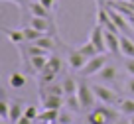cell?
<instances>
[{
	"instance_id": "6da1fadb",
	"label": "cell",
	"mask_w": 134,
	"mask_h": 124,
	"mask_svg": "<svg viewBox=\"0 0 134 124\" xmlns=\"http://www.w3.org/2000/svg\"><path fill=\"white\" fill-rule=\"evenodd\" d=\"M120 110L118 106H113V104H105L100 103L97 106H93L87 114V122L89 124H114L118 118H120Z\"/></svg>"
},
{
	"instance_id": "7a4b0ae2",
	"label": "cell",
	"mask_w": 134,
	"mask_h": 124,
	"mask_svg": "<svg viewBox=\"0 0 134 124\" xmlns=\"http://www.w3.org/2000/svg\"><path fill=\"white\" fill-rule=\"evenodd\" d=\"M93 91H95L97 100H99V103L113 104V106H116V104L120 103V97H118V93L114 91V89H110V87H107V85H103V83H93Z\"/></svg>"
},
{
	"instance_id": "3957f363",
	"label": "cell",
	"mask_w": 134,
	"mask_h": 124,
	"mask_svg": "<svg viewBox=\"0 0 134 124\" xmlns=\"http://www.w3.org/2000/svg\"><path fill=\"white\" fill-rule=\"evenodd\" d=\"M77 97H79V100H81V108H83V110H91V108L97 106V103H99L95 91H93V85H89V83H85V81H79Z\"/></svg>"
},
{
	"instance_id": "277c9868",
	"label": "cell",
	"mask_w": 134,
	"mask_h": 124,
	"mask_svg": "<svg viewBox=\"0 0 134 124\" xmlns=\"http://www.w3.org/2000/svg\"><path fill=\"white\" fill-rule=\"evenodd\" d=\"M107 63H109V55H107V53H99V55H95V57L89 59L87 65L79 71V75H81V77H93V75H97Z\"/></svg>"
},
{
	"instance_id": "5b68a950",
	"label": "cell",
	"mask_w": 134,
	"mask_h": 124,
	"mask_svg": "<svg viewBox=\"0 0 134 124\" xmlns=\"http://www.w3.org/2000/svg\"><path fill=\"white\" fill-rule=\"evenodd\" d=\"M89 40L95 43V47L99 49V53H109L107 51V40H105V28L100 24H95V28L89 33Z\"/></svg>"
},
{
	"instance_id": "8992f818",
	"label": "cell",
	"mask_w": 134,
	"mask_h": 124,
	"mask_svg": "<svg viewBox=\"0 0 134 124\" xmlns=\"http://www.w3.org/2000/svg\"><path fill=\"white\" fill-rule=\"evenodd\" d=\"M87 61H89V57H85L77 47H69V51H67V63H69V67L73 71H81L87 65Z\"/></svg>"
},
{
	"instance_id": "52a82bcc",
	"label": "cell",
	"mask_w": 134,
	"mask_h": 124,
	"mask_svg": "<svg viewBox=\"0 0 134 124\" xmlns=\"http://www.w3.org/2000/svg\"><path fill=\"white\" fill-rule=\"evenodd\" d=\"M97 79H99V83H116L118 81V67L114 63H107L97 73Z\"/></svg>"
},
{
	"instance_id": "ba28073f",
	"label": "cell",
	"mask_w": 134,
	"mask_h": 124,
	"mask_svg": "<svg viewBox=\"0 0 134 124\" xmlns=\"http://www.w3.org/2000/svg\"><path fill=\"white\" fill-rule=\"evenodd\" d=\"M105 40H107V51L109 53H113V55L120 53V33L105 30Z\"/></svg>"
},
{
	"instance_id": "9c48e42d",
	"label": "cell",
	"mask_w": 134,
	"mask_h": 124,
	"mask_svg": "<svg viewBox=\"0 0 134 124\" xmlns=\"http://www.w3.org/2000/svg\"><path fill=\"white\" fill-rule=\"evenodd\" d=\"M40 103L43 108H61L65 106L63 95H40Z\"/></svg>"
},
{
	"instance_id": "30bf717a",
	"label": "cell",
	"mask_w": 134,
	"mask_h": 124,
	"mask_svg": "<svg viewBox=\"0 0 134 124\" xmlns=\"http://www.w3.org/2000/svg\"><path fill=\"white\" fill-rule=\"evenodd\" d=\"M34 43H38L40 47H43L46 51H53L55 46H57V37L55 36H49V33H43L40 40H36Z\"/></svg>"
},
{
	"instance_id": "8fae6325",
	"label": "cell",
	"mask_w": 134,
	"mask_h": 124,
	"mask_svg": "<svg viewBox=\"0 0 134 124\" xmlns=\"http://www.w3.org/2000/svg\"><path fill=\"white\" fill-rule=\"evenodd\" d=\"M120 55L122 57H134V40L120 33Z\"/></svg>"
},
{
	"instance_id": "7c38bea8",
	"label": "cell",
	"mask_w": 134,
	"mask_h": 124,
	"mask_svg": "<svg viewBox=\"0 0 134 124\" xmlns=\"http://www.w3.org/2000/svg\"><path fill=\"white\" fill-rule=\"evenodd\" d=\"M24 108H26V106L20 103V100H14V103L10 104V116H8V120H10L12 124H16L18 120L24 116Z\"/></svg>"
},
{
	"instance_id": "4fadbf2b",
	"label": "cell",
	"mask_w": 134,
	"mask_h": 124,
	"mask_svg": "<svg viewBox=\"0 0 134 124\" xmlns=\"http://www.w3.org/2000/svg\"><path fill=\"white\" fill-rule=\"evenodd\" d=\"M47 61H49V55H32L28 63L34 67L36 73H40V71H43L47 67Z\"/></svg>"
},
{
	"instance_id": "5bb4252c",
	"label": "cell",
	"mask_w": 134,
	"mask_h": 124,
	"mask_svg": "<svg viewBox=\"0 0 134 124\" xmlns=\"http://www.w3.org/2000/svg\"><path fill=\"white\" fill-rule=\"evenodd\" d=\"M40 95H63L65 97V93H63L61 83H47V85L40 87Z\"/></svg>"
},
{
	"instance_id": "9a60e30c",
	"label": "cell",
	"mask_w": 134,
	"mask_h": 124,
	"mask_svg": "<svg viewBox=\"0 0 134 124\" xmlns=\"http://www.w3.org/2000/svg\"><path fill=\"white\" fill-rule=\"evenodd\" d=\"M59 108H43L42 112H40V116H38V120L40 122H47V124H51L53 120H57L59 118Z\"/></svg>"
},
{
	"instance_id": "2e32d148",
	"label": "cell",
	"mask_w": 134,
	"mask_h": 124,
	"mask_svg": "<svg viewBox=\"0 0 134 124\" xmlns=\"http://www.w3.org/2000/svg\"><path fill=\"white\" fill-rule=\"evenodd\" d=\"M61 85H63V93H65V97H69V95H77L79 83H77L73 77H63V79H61Z\"/></svg>"
},
{
	"instance_id": "e0dca14e",
	"label": "cell",
	"mask_w": 134,
	"mask_h": 124,
	"mask_svg": "<svg viewBox=\"0 0 134 124\" xmlns=\"http://www.w3.org/2000/svg\"><path fill=\"white\" fill-rule=\"evenodd\" d=\"M118 110H120L122 116H132L134 114V99L128 97V99H120V103L116 104Z\"/></svg>"
},
{
	"instance_id": "ac0fdd59",
	"label": "cell",
	"mask_w": 134,
	"mask_h": 124,
	"mask_svg": "<svg viewBox=\"0 0 134 124\" xmlns=\"http://www.w3.org/2000/svg\"><path fill=\"white\" fill-rule=\"evenodd\" d=\"M2 32L8 36V40L12 41V43H16V46H20L22 41H26V36H24V32L22 30H12V28H4Z\"/></svg>"
},
{
	"instance_id": "d6986e66",
	"label": "cell",
	"mask_w": 134,
	"mask_h": 124,
	"mask_svg": "<svg viewBox=\"0 0 134 124\" xmlns=\"http://www.w3.org/2000/svg\"><path fill=\"white\" fill-rule=\"evenodd\" d=\"M77 49H79L81 53L85 55V57H89V59H91V57H95V55H99V49L95 47V43H93L91 40H87L85 43H81V46L77 47Z\"/></svg>"
},
{
	"instance_id": "ffe728a7",
	"label": "cell",
	"mask_w": 134,
	"mask_h": 124,
	"mask_svg": "<svg viewBox=\"0 0 134 124\" xmlns=\"http://www.w3.org/2000/svg\"><path fill=\"white\" fill-rule=\"evenodd\" d=\"M8 83H10L12 89H22L26 85V77H24V73H20V71H14V73H10Z\"/></svg>"
},
{
	"instance_id": "44dd1931",
	"label": "cell",
	"mask_w": 134,
	"mask_h": 124,
	"mask_svg": "<svg viewBox=\"0 0 134 124\" xmlns=\"http://www.w3.org/2000/svg\"><path fill=\"white\" fill-rule=\"evenodd\" d=\"M22 32H24V36H26V41H36V40H40V37L43 36V32L36 30L32 24H30V26H24V28H22Z\"/></svg>"
},
{
	"instance_id": "7402d4cb",
	"label": "cell",
	"mask_w": 134,
	"mask_h": 124,
	"mask_svg": "<svg viewBox=\"0 0 134 124\" xmlns=\"http://www.w3.org/2000/svg\"><path fill=\"white\" fill-rule=\"evenodd\" d=\"M65 106L69 108L71 112H79V110H83V108H81V100H79V97H77V95H69V97H65Z\"/></svg>"
},
{
	"instance_id": "603a6c76",
	"label": "cell",
	"mask_w": 134,
	"mask_h": 124,
	"mask_svg": "<svg viewBox=\"0 0 134 124\" xmlns=\"http://www.w3.org/2000/svg\"><path fill=\"white\" fill-rule=\"evenodd\" d=\"M10 100H8V97H2V106H0V116H2V120H8V116H10Z\"/></svg>"
},
{
	"instance_id": "cb8c5ba5",
	"label": "cell",
	"mask_w": 134,
	"mask_h": 124,
	"mask_svg": "<svg viewBox=\"0 0 134 124\" xmlns=\"http://www.w3.org/2000/svg\"><path fill=\"white\" fill-rule=\"evenodd\" d=\"M47 67L49 69H53L55 73H61V59L57 57V55H49V61H47Z\"/></svg>"
},
{
	"instance_id": "d4e9b609",
	"label": "cell",
	"mask_w": 134,
	"mask_h": 124,
	"mask_svg": "<svg viewBox=\"0 0 134 124\" xmlns=\"http://www.w3.org/2000/svg\"><path fill=\"white\" fill-rule=\"evenodd\" d=\"M124 93L134 99V75H128L124 79Z\"/></svg>"
},
{
	"instance_id": "484cf974",
	"label": "cell",
	"mask_w": 134,
	"mask_h": 124,
	"mask_svg": "<svg viewBox=\"0 0 134 124\" xmlns=\"http://www.w3.org/2000/svg\"><path fill=\"white\" fill-rule=\"evenodd\" d=\"M24 116H28L30 120H38V116H40V110L34 104H28V106L24 108Z\"/></svg>"
},
{
	"instance_id": "4316f807",
	"label": "cell",
	"mask_w": 134,
	"mask_h": 124,
	"mask_svg": "<svg viewBox=\"0 0 134 124\" xmlns=\"http://www.w3.org/2000/svg\"><path fill=\"white\" fill-rule=\"evenodd\" d=\"M124 71L128 75H134V57H124Z\"/></svg>"
},
{
	"instance_id": "83f0119b",
	"label": "cell",
	"mask_w": 134,
	"mask_h": 124,
	"mask_svg": "<svg viewBox=\"0 0 134 124\" xmlns=\"http://www.w3.org/2000/svg\"><path fill=\"white\" fill-rule=\"evenodd\" d=\"M40 2H42L49 12H55V10H57V0H40Z\"/></svg>"
},
{
	"instance_id": "f1b7e54d",
	"label": "cell",
	"mask_w": 134,
	"mask_h": 124,
	"mask_svg": "<svg viewBox=\"0 0 134 124\" xmlns=\"http://www.w3.org/2000/svg\"><path fill=\"white\" fill-rule=\"evenodd\" d=\"M59 122L61 124H73V118L69 116V112H59Z\"/></svg>"
},
{
	"instance_id": "f546056e",
	"label": "cell",
	"mask_w": 134,
	"mask_h": 124,
	"mask_svg": "<svg viewBox=\"0 0 134 124\" xmlns=\"http://www.w3.org/2000/svg\"><path fill=\"white\" fill-rule=\"evenodd\" d=\"M6 2H14V4H16V6H20V8H24V6H26V4H30L32 0H6Z\"/></svg>"
},
{
	"instance_id": "4dcf8cb0",
	"label": "cell",
	"mask_w": 134,
	"mask_h": 124,
	"mask_svg": "<svg viewBox=\"0 0 134 124\" xmlns=\"http://www.w3.org/2000/svg\"><path fill=\"white\" fill-rule=\"evenodd\" d=\"M16 124H34V120H30V118H28V116H22V118H20V120H18V122H16Z\"/></svg>"
},
{
	"instance_id": "1f68e13d",
	"label": "cell",
	"mask_w": 134,
	"mask_h": 124,
	"mask_svg": "<svg viewBox=\"0 0 134 124\" xmlns=\"http://www.w3.org/2000/svg\"><path fill=\"white\" fill-rule=\"evenodd\" d=\"M114 124H130V120H128V116H120Z\"/></svg>"
},
{
	"instance_id": "d6a6232c",
	"label": "cell",
	"mask_w": 134,
	"mask_h": 124,
	"mask_svg": "<svg viewBox=\"0 0 134 124\" xmlns=\"http://www.w3.org/2000/svg\"><path fill=\"white\" fill-rule=\"evenodd\" d=\"M128 120H130V124H134V114H132V116H128Z\"/></svg>"
},
{
	"instance_id": "836d02e7",
	"label": "cell",
	"mask_w": 134,
	"mask_h": 124,
	"mask_svg": "<svg viewBox=\"0 0 134 124\" xmlns=\"http://www.w3.org/2000/svg\"><path fill=\"white\" fill-rule=\"evenodd\" d=\"M130 26H132V30H134V18H130Z\"/></svg>"
},
{
	"instance_id": "e575fe53",
	"label": "cell",
	"mask_w": 134,
	"mask_h": 124,
	"mask_svg": "<svg viewBox=\"0 0 134 124\" xmlns=\"http://www.w3.org/2000/svg\"><path fill=\"white\" fill-rule=\"evenodd\" d=\"M110 2H128V0H110Z\"/></svg>"
},
{
	"instance_id": "d590c367",
	"label": "cell",
	"mask_w": 134,
	"mask_h": 124,
	"mask_svg": "<svg viewBox=\"0 0 134 124\" xmlns=\"http://www.w3.org/2000/svg\"><path fill=\"white\" fill-rule=\"evenodd\" d=\"M10 122V120H2V122H0V124H8Z\"/></svg>"
},
{
	"instance_id": "8d00e7d4",
	"label": "cell",
	"mask_w": 134,
	"mask_h": 124,
	"mask_svg": "<svg viewBox=\"0 0 134 124\" xmlns=\"http://www.w3.org/2000/svg\"><path fill=\"white\" fill-rule=\"evenodd\" d=\"M40 124H47V122H40Z\"/></svg>"
},
{
	"instance_id": "74e56055",
	"label": "cell",
	"mask_w": 134,
	"mask_h": 124,
	"mask_svg": "<svg viewBox=\"0 0 134 124\" xmlns=\"http://www.w3.org/2000/svg\"><path fill=\"white\" fill-rule=\"evenodd\" d=\"M2 2H6V0H2Z\"/></svg>"
}]
</instances>
